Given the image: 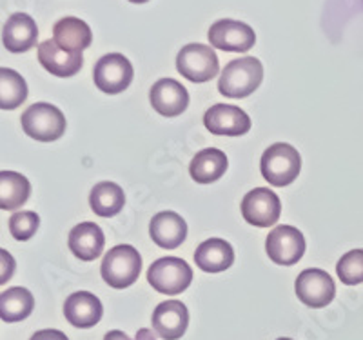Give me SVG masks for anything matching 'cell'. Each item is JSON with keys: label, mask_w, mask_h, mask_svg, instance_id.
<instances>
[{"label": "cell", "mask_w": 363, "mask_h": 340, "mask_svg": "<svg viewBox=\"0 0 363 340\" xmlns=\"http://www.w3.org/2000/svg\"><path fill=\"white\" fill-rule=\"evenodd\" d=\"M38 62L55 77H73L82 70L84 57L77 51H67L55 40H45L38 46Z\"/></svg>", "instance_id": "obj_15"}, {"label": "cell", "mask_w": 363, "mask_h": 340, "mask_svg": "<svg viewBox=\"0 0 363 340\" xmlns=\"http://www.w3.org/2000/svg\"><path fill=\"white\" fill-rule=\"evenodd\" d=\"M53 40L64 50L82 53L86 48L91 46L93 33H91V28L84 21L77 17H66L60 18L55 24Z\"/></svg>", "instance_id": "obj_21"}, {"label": "cell", "mask_w": 363, "mask_h": 340, "mask_svg": "<svg viewBox=\"0 0 363 340\" xmlns=\"http://www.w3.org/2000/svg\"><path fill=\"white\" fill-rule=\"evenodd\" d=\"M29 340H69L62 331L58 329H40V331L35 333Z\"/></svg>", "instance_id": "obj_30"}, {"label": "cell", "mask_w": 363, "mask_h": 340, "mask_svg": "<svg viewBox=\"0 0 363 340\" xmlns=\"http://www.w3.org/2000/svg\"><path fill=\"white\" fill-rule=\"evenodd\" d=\"M227 171V157L216 148H207L194 155L189 173L196 184H213L220 180Z\"/></svg>", "instance_id": "obj_22"}, {"label": "cell", "mask_w": 363, "mask_h": 340, "mask_svg": "<svg viewBox=\"0 0 363 340\" xmlns=\"http://www.w3.org/2000/svg\"><path fill=\"white\" fill-rule=\"evenodd\" d=\"M298 299L309 307H325L333 302L336 295L335 280L327 271L311 268L303 270L296 278L294 284Z\"/></svg>", "instance_id": "obj_10"}, {"label": "cell", "mask_w": 363, "mask_h": 340, "mask_svg": "<svg viewBox=\"0 0 363 340\" xmlns=\"http://www.w3.org/2000/svg\"><path fill=\"white\" fill-rule=\"evenodd\" d=\"M149 235L157 242V246L164 249H174L186 241L187 224L174 212H160L151 219Z\"/></svg>", "instance_id": "obj_18"}, {"label": "cell", "mask_w": 363, "mask_h": 340, "mask_svg": "<svg viewBox=\"0 0 363 340\" xmlns=\"http://www.w3.org/2000/svg\"><path fill=\"white\" fill-rule=\"evenodd\" d=\"M69 249L74 257L80 261H95L102 255L104 246H106V236L100 226L93 222H82L74 226L69 233Z\"/></svg>", "instance_id": "obj_19"}, {"label": "cell", "mask_w": 363, "mask_h": 340, "mask_svg": "<svg viewBox=\"0 0 363 340\" xmlns=\"http://www.w3.org/2000/svg\"><path fill=\"white\" fill-rule=\"evenodd\" d=\"M35 299L26 287H9L0 293V319L4 322H21L33 313Z\"/></svg>", "instance_id": "obj_25"}, {"label": "cell", "mask_w": 363, "mask_h": 340, "mask_svg": "<svg viewBox=\"0 0 363 340\" xmlns=\"http://www.w3.org/2000/svg\"><path fill=\"white\" fill-rule=\"evenodd\" d=\"M189 326V312L180 300H165L153 312V329L164 340H178Z\"/></svg>", "instance_id": "obj_14"}, {"label": "cell", "mask_w": 363, "mask_h": 340, "mask_svg": "<svg viewBox=\"0 0 363 340\" xmlns=\"http://www.w3.org/2000/svg\"><path fill=\"white\" fill-rule=\"evenodd\" d=\"M22 129L28 137L38 142L58 141L66 133V116L57 106L48 102L29 106L22 113Z\"/></svg>", "instance_id": "obj_4"}, {"label": "cell", "mask_w": 363, "mask_h": 340, "mask_svg": "<svg viewBox=\"0 0 363 340\" xmlns=\"http://www.w3.org/2000/svg\"><path fill=\"white\" fill-rule=\"evenodd\" d=\"M203 124L213 135L240 137L251 129V119L244 109L229 104H215L203 116Z\"/></svg>", "instance_id": "obj_12"}, {"label": "cell", "mask_w": 363, "mask_h": 340, "mask_svg": "<svg viewBox=\"0 0 363 340\" xmlns=\"http://www.w3.org/2000/svg\"><path fill=\"white\" fill-rule=\"evenodd\" d=\"M265 249L272 262L280 265H293L306 253V238L293 226H278L269 233Z\"/></svg>", "instance_id": "obj_11"}, {"label": "cell", "mask_w": 363, "mask_h": 340, "mask_svg": "<svg viewBox=\"0 0 363 340\" xmlns=\"http://www.w3.org/2000/svg\"><path fill=\"white\" fill-rule=\"evenodd\" d=\"M177 70L184 79L191 82H207L218 75V57L215 50H211L206 44H187L178 53Z\"/></svg>", "instance_id": "obj_5"}, {"label": "cell", "mask_w": 363, "mask_h": 340, "mask_svg": "<svg viewBox=\"0 0 363 340\" xmlns=\"http://www.w3.org/2000/svg\"><path fill=\"white\" fill-rule=\"evenodd\" d=\"M104 340H131V339H129V336L125 335V333H122V331H118V329H115V331L106 333Z\"/></svg>", "instance_id": "obj_31"}, {"label": "cell", "mask_w": 363, "mask_h": 340, "mask_svg": "<svg viewBox=\"0 0 363 340\" xmlns=\"http://www.w3.org/2000/svg\"><path fill=\"white\" fill-rule=\"evenodd\" d=\"M31 184L17 171H0V209L13 212L28 202Z\"/></svg>", "instance_id": "obj_23"}, {"label": "cell", "mask_w": 363, "mask_h": 340, "mask_svg": "<svg viewBox=\"0 0 363 340\" xmlns=\"http://www.w3.org/2000/svg\"><path fill=\"white\" fill-rule=\"evenodd\" d=\"M336 273L345 286H358L363 283V249H352L336 264Z\"/></svg>", "instance_id": "obj_27"}, {"label": "cell", "mask_w": 363, "mask_h": 340, "mask_svg": "<svg viewBox=\"0 0 363 340\" xmlns=\"http://www.w3.org/2000/svg\"><path fill=\"white\" fill-rule=\"evenodd\" d=\"M133 77H135V71H133L131 62L120 53L104 55L93 70L96 87L108 95H118L128 89L129 84L133 82Z\"/></svg>", "instance_id": "obj_7"}, {"label": "cell", "mask_w": 363, "mask_h": 340, "mask_svg": "<svg viewBox=\"0 0 363 340\" xmlns=\"http://www.w3.org/2000/svg\"><path fill=\"white\" fill-rule=\"evenodd\" d=\"M211 46L222 51H231V53H245L251 50L256 42L255 29L244 22L223 18L216 21L209 28Z\"/></svg>", "instance_id": "obj_9"}, {"label": "cell", "mask_w": 363, "mask_h": 340, "mask_svg": "<svg viewBox=\"0 0 363 340\" xmlns=\"http://www.w3.org/2000/svg\"><path fill=\"white\" fill-rule=\"evenodd\" d=\"M28 99V84L21 73L0 67V109H17Z\"/></svg>", "instance_id": "obj_26"}, {"label": "cell", "mask_w": 363, "mask_h": 340, "mask_svg": "<svg viewBox=\"0 0 363 340\" xmlns=\"http://www.w3.org/2000/svg\"><path fill=\"white\" fill-rule=\"evenodd\" d=\"M151 106L162 116H178L189 106V93L173 79H160L149 92Z\"/></svg>", "instance_id": "obj_13"}, {"label": "cell", "mask_w": 363, "mask_h": 340, "mask_svg": "<svg viewBox=\"0 0 363 340\" xmlns=\"http://www.w3.org/2000/svg\"><path fill=\"white\" fill-rule=\"evenodd\" d=\"M281 202L269 187H255L242 200V215L255 228H271L278 222Z\"/></svg>", "instance_id": "obj_8"}, {"label": "cell", "mask_w": 363, "mask_h": 340, "mask_svg": "<svg viewBox=\"0 0 363 340\" xmlns=\"http://www.w3.org/2000/svg\"><path fill=\"white\" fill-rule=\"evenodd\" d=\"M15 268H17V262L11 257V253L0 248V286H4L9 278L13 277Z\"/></svg>", "instance_id": "obj_29"}, {"label": "cell", "mask_w": 363, "mask_h": 340, "mask_svg": "<svg viewBox=\"0 0 363 340\" xmlns=\"http://www.w3.org/2000/svg\"><path fill=\"white\" fill-rule=\"evenodd\" d=\"M278 340H293V339H285V336H284V339H278Z\"/></svg>", "instance_id": "obj_34"}, {"label": "cell", "mask_w": 363, "mask_h": 340, "mask_svg": "<svg viewBox=\"0 0 363 340\" xmlns=\"http://www.w3.org/2000/svg\"><path fill=\"white\" fill-rule=\"evenodd\" d=\"M260 170L264 179L271 186L285 187L298 179L301 170V158L296 148L285 142L272 144L264 151L260 162Z\"/></svg>", "instance_id": "obj_2"}, {"label": "cell", "mask_w": 363, "mask_h": 340, "mask_svg": "<svg viewBox=\"0 0 363 340\" xmlns=\"http://www.w3.org/2000/svg\"><path fill=\"white\" fill-rule=\"evenodd\" d=\"M136 340H157L153 336V333H151V329H138V333H136Z\"/></svg>", "instance_id": "obj_32"}, {"label": "cell", "mask_w": 363, "mask_h": 340, "mask_svg": "<svg viewBox=\"0 0 363 340\" xmlns=\"http://www.w3.org/2000/svg\"><path fill=\"white\" fill-rule=\"evenodd\" d=\"M64 315L74 328L87 329L100 322L104 315L102 302L89 291H77L69 295L64 304Z\"/></svg>", "instance_id": "obj_16"}, {"label": "cell", "mask_w": 363, "mask_h": 340, "mask_svg": "<svg viewBox=\"0 0 363 340\" xmlns=\"http://www.w3.org/2000/svg\"><path fill=\"white\" fill-rule=\"evenodd\" d=\"M125 204L124 190L115 182H100L95 184L91 190L89 206L99 216H115L122 212Z\"/></svg>", "instance_id": "obj_24"}, {"label": "cell", "mask_w": 363, "mask_h": 340, "mask_svg": "<svg viewBox=\"0 0 363 340\" xmlns=\"http://www.w3.org/2000/svg\"><path fill=\"white\" fill-rule=\"evenodd\" d=\"M194 262L206 273H220L229 270L235 262V249L222 238H209L196 248Z\"/></svg>", "instance_id": "obj_20"}, {"label": "cell", "mask_w": 363, "mask_h": 340, "mask_svg": "<svg viewBox=\"0 0 363 340\" xmlns=\"http://www.w3.org/2000/svg\"><path fill=\"white\" fill-rule=\"evenodd\" d=\"M38 28L33 18L26 13H15L8 18L2 31V42L11 53H26L37 44Z\"/></svg>", "instance_id": "obj_17"}, {"label": "cell", "mask_w": 363, "mask_h": 340, "mask_svg": "<svg viewBox=\"0 0 363 340\" xmlns=\"http://www.w3.org/2000/svg\"><path fill=\"white\" fill-rule=\"evenodd\" d=\"M102 278L115 290H125L138 280L142 271V257L133 246L122 244L109 249L102 261Z\"/></svg>", "instance_id": "obj_3"}, {"label": "cell", "mask_w": 363, "mask_h": 340, "mask_svg": "<svg viewBox=\"0 0 363 340\" xmlns=\"http://www.w3.org/2000/svg\"><path fill=\"white\" fill-rule=\"evenodd\" d=\"M38 226H40V219L33 212L13 213L9 219V231L15 241H29L37 233Z\"/></svg>", "instance_id": "obj_28"}, {"label": "cell", "mask_w": 363, "mask_h": 340, "mask_svg": "<svg viewBox=\"0 0 363 340\" xmlns=\"http://www.w3.org/2000/svg\"><path fill=\"white\" fill-rule=\"evenodd\" d=\"M129 2H133V4H145L149 0H129Z\"/></svg>", "instance_id": "obj_33"}, {"label": "cell", "mask_w": 363, "mask_h": 340, "mask_svg": "<svg viewBox=\"0 0 363 340\" xmlns=\"http://www.w3.org/2000/svg\"><path fill=\"white\" fill-rule=\"evenodd\" d=\"M149 284L164 295H178L193 283V271L186 261L178 257L158 258L147 271Z\"/></svg>", "instance_id": "obj_6"}, {"label": "cell", "mask_w": 363, "mask_h": 340, "mask_svg": "<svg viewBox=\"0 0 363 340\" xmlns=\"http://www.w3.org/2000/svg\"><path fill=\"white\" fill-rule=\"evenodd\" d=\"M264 80V66L258 58L242 57L223 67L218 92L229 99H245L258 89Z\"/></svg>", "instance_id": "obj_1"}]
</instances>
